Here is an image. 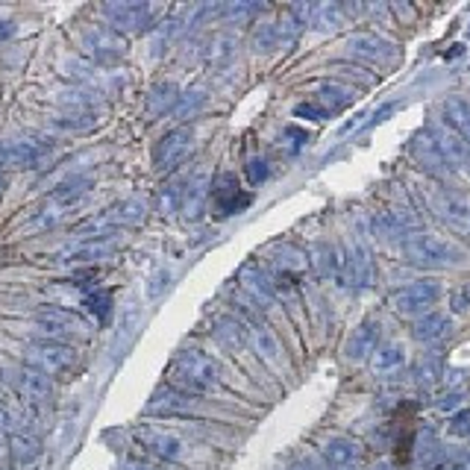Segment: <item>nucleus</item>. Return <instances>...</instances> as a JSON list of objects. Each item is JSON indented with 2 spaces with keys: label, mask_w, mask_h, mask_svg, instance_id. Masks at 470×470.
<instances>
[{
  "label": "nucleus",
  "mask_w": 470,
  "mask_h": 470,
  "mask_svg": "<svg viewBox=\"0 0 470 470\" xmlns=\"http://www.w3.org/2000/svg\"><path fill=\"white\" fill-rule=\"evenodd\" d=\"M220 382H224V367L215 356L203 353L197 347H182L168 367V385L195 394V397L218 391Z\"/></svg>",
  "instance_id": "1"
},
{
  "label": "nucleus",
  "mask_w": 470,
  "mask_h": 470,
  "mask_svg": "<svg viewBox=\"0 0 470 470\" xmlns=\"http://www.w3.org/2000/svg\"><path fill=\"white\" fill-rule=\"evenodd\" d=\"M414 197L432 218L450 227L453 233L470 235V195L438 180H420L414 186Z\"/></svg>",
  "instance_id": "2"
},
{
  "label": "nucleus",
  "mask_w": 470,
  "mask_h": 470,
  "mask_svg": "<svg viewBox=\"0 0 470 470\" xmlns=\"http://www.w3.org/2000/svg\"><path fill=\"white\" fill-rule=\"evenodd\" d=\"M403 256L418 268H429V271H450V268H462L467 262V250L458 247L456 242H450L444 235L435 233H420L414 229L412 235H405L400 242Z\"/></svg>",
  "instance_id": "3"
},
{
  "label": "nucleus",
  "mask_w": 470,
  "mask_h": 470,
  "mask_svg": "<svg viewBox=\"0 0 470 470\" xmlns=\"http://www.w3.org/2000/svg\"><path fill=\"white\" fill-rule=\"evenodd\" d=\"M89 191H91L89 173H73V177L62 180L59 186L33 209V215L27 218V229H53L57 224H62V220L73 215V209L89 197Z\"/></svg>",
  "instance_id": "4"
},
{
  "label": "nucleus",
  "mask_w": 470,
  "mask_h": 470,
  "mask_svg": "<svg viewBox=\"0 0 470 470\" xmlns=\"http://www.w3.org/2000/svg\"><path fill=\"white\" fill-rule=\"evenodd\" d=\"M144 215H147L144 200L127 197V200L112 203V206L104 212H97V215H91L89 220H82V224H77L73 227V235L82 238V242H91V238H112L118 229L142 224Z\"/></svg>",
  "instance_id": "5"
},
{
  "label": "nucleus",
  "mask_w": 470,
  "mask_h": 470,
  "mask_svg": "<svg viewBox=\"0 0 470 470\" xmlns=\"http://www.w3.org/2000/svg\"><path fill=\"white\" fill-rule=\"evenodd\" d=\"M133 441L159 465H182L191 458V441L171 427L142 423V427L133 429Z\"/></svg>",
  "instance_id": "6"
},
{
  "label": "nucleus",
  "mask_w": 470,
  "mask_h": 470,
  "mask_svg": "<svg viewBox=\"0 0 470 470\" xmlns=\"http://www.w3.org/2000/svg\"><path fill=\"white\" fill-rule=\"evenodd\" d=\"M77 362H80V353L73 350V344H62V341L39 338L24 347V365L44 376H50V380L53 376L71 374L73 367H77Z\"/></svg>",
  "instance_id": "7"
},
{
  "label": "nucleus",
  "mask_w": 470,
  "mask_h": 470,
  "mask_svg": "<svg viewBox=\"0 0 470 470\" xmlns=\"http://www.w3.org/2000/svg\"><path fill=\"white\" fill-rule=\"evenodd\" d=\"M57 144L50 138H6L0 142V168H44Z\"/></svg>",
  "instance_id": "8"
},
{
  "label": "nucleus",
  "mask_w": 470,
  "mask_h": 470,
  "mask_svg": "<svg viewBox=\"0 0 470 470\" xmlns=\"http://www.w3.org/2000/svg\"><path fill=\"white\" fill-rule=\"evenodd\" d=\"M35 329L42 333V338L62 341V344H73V341L89 338L86 318H80L77 312L62 306H44L35 312Z\"/></svg>",
  "instance_id": "9"
},
{
  "label": "nucleus",
  "mask_w": 470,
  "mask_h": 470,
  "mask_svg": "<svg viewBox=\"0 0 470 470\" xmlns=\"http://www.w3.org/2000/svg\"><path fill=\"white\" fill-rule=\"evenodd\" d=\"M80 48L95 65H115L118 59L127 57V35L112 30L109 24H91L80 35Z\"/></svg>",
  "instance_id": "10"
},
{
  "label": "nucleus",
  "mask_w": 470,
  "mask_h": 470,
  "mask_svg": "<svg viewBox=\"0 0 470 470\" xmlns=\"http://www.w3.org/2000/svg\"><path fill=\"white\" fill-rule=\"evenodd\" d=\"M341 282L344 285H353L356 291H365L371 289L376 282V259L371 253V247L362 235H356L353 242H350L347 253H341Z\"/></svg>",
  "instance_id": "11"
},
{
  "label": "nucleus",
  "mask_w": 470,
  "mask_h": 470,
  "mask_svg": "<svg viewBox=\"0 0 470 470\" xmlns=\"http://www.w3.org/2000/svg\"><path fill=\"white\" fill-rule=\"evenodd\" d=\"M441 294H444V289H441L438 280H414L391 294V309L405 318H412V315L420 318V315H427V312H432V306L441 300Z\"/></svg>",
  "instance_id": "12"
},
{
  "label": "nucleus",
  "mask_w": 470,
  "mask_h": 470,
  "mask_svg": "<svg viewBox=\"0 0 470 470\" xmlns=\"http://www.w3.org/2000/svg\"><path fill=\"white\" fill-rule=\"evenodd\" d=\"M191 147H195V127L191 124H180L173 127L171 133H165L153 147V165L156 171H173L180 168L182 162L189 159Z\"/></svg>",
  "instance_id": "13"
},
{
  "label": "nucleus",
  "mask_w": 470,
  "mask_h": 470,
  "mask_svg": "<svg viewBox=\"0 0 470 470\" xmlns=\"http://www.w3.org/2000/svg\"><path fill=\"white\" fill-rule=\"evenodd\" d=\"M147 414L153 418H197L200 414V397L189 391H180L173 385H162L153 391V397L147 400Z\"/></svg>",
  "instance_id": "14"
},
{
  "label": "nucleus",
  "mask_w": 470,
  "mask_h": 470,
  "mask_svg": "<svg viewBox=\"0 0 470 470\" xmlns=\"http://www.w3.org/2000/svg\"><path fill=\"white\" fill-rule=\"evenodd\" d=\"M100 15L106 18V24L118 33H142L153 24V6L138 4V0H118V4H104Z\"/></svg>",
  "instance_id": "15"
},
{
  "label": "nucleus",
  "mask_w": 470,
  "mask_h": 470,
  "mask_svg": "<svg viewBox=\"0 0 470 470\" xmlns=\"http://www.w3.org/2000/svg\"><path fill=\"white\" fill-rule=\"evenodd\" d=\"M15 391H18V397H21V405L27 412L48 409V405L53 403V380L39 371H33V367H27V365L18 367Z\"/></svg>",
  "instance_id": "16"
},
{
  "label": "nucleus",
  "mask_w": 470,
  "mask_h": 470,
  "mask_svg": "<svg viewBox=\"0 0 470 470\" xmlns=\"http://www.w3.org/2000/svg\"><path fill=\"white\" fill-rule=\"evenodd\" d=\"M238 285H242V291L247 294V300H250V306L259 312V309H268L280 297V291H276V282L274 276L262 268V265H244L242 274H238Z\"/></svg>",
  "instance_id": "17"
},
{
  "label": "nucleus",
  "mask_w": 470,
  "mask_h": 470,
  "mask_svg": "<svg viewBox=\"0 0 470 470\" xmlns=\"http://www.w3.org/2000/svg\"><path fill=\"white\" fill-rule=\"evenodd\" d=\"M347 53L365 62H374V65H389V62L400 57L397 44L389 42L380 33H353L347 39Z\"/></svg>",
  "instance_id": "18"
},
{
  "label": "nucleus",
  "mask_w": 470,
  "mask_h": 470,
  "mask_svg": "<svg viewBox=\"0 0 470 470\" xmlns=\"http://www.w3.org/2000/svg\"><path fill=\"white\" fill-rule=\"evenodd\" d=\"M409 150H412V159L418 162L429 177H447L450 171H456L453 162H450L444 150H441V144L435 142V135H432L429 127L412 138Z\"/></svg>",
  "instance_id": "19"
},
{
  "label": "nucleus",
  "mask_w": 470,
  "mask_h": 470,
  "mask_svg": "<svg viewBox=\"0 0 470 470\" xmlns=\"http://www.w3.org/2000/svg\"><path fill=\"white\" fill-rule=\"evenodd\" d=\"M247 347L259 356V362H265L271 371H282L285 367V350L280 344V338L274 335V329L268 324H262L259 315H256L250 324H247Z\"/></svg>",
  "instance_id": "20"
},
{
  "label": "nucleus",
  "mask_w": 470,
  "mask_h": 470,
  "mask_svg": "<svg viewBox=\"0 0 470 470\" xmlns=\"http://www.w3.org/2000/svg\"><path fill=\"white\" fill-rule=\"evenodd\" d=\"M209 203H212V212H218V218H229V215H235V212H242L247 203H250V197L242 191L233 173H220V177L212 182Z\"/></svg>",
  "instance_id": "21"
},
{
  "label": "nucleus",
  "mask_w": 470,
  "mask_h": 470,
  "mask_svg": "<svg viewBox=\"0 0 470 470\" xmlns=\"http://www.w3.org/2000/svg\"><path fill=\"white\" fill-rule=\"evenodd\" d=\"M380 335H382L380 320L365 318L362 324L353 329V335H350L344 356L350 358V362H365V358H371L376 353V347H380Z\"/></svg>",
  "instance_id": "22"
},
{
  "label": "nucleus",
  "mask_w": 470,
  "mask_h": 470,
  "mask_svg": "<svg viewBox=\"0 0 470 470\" xmlns=\"http://www.w3.org/2000/svg\"><path fill=\"white\" fill-rule=\"evenodd\" d=\"M209 191H212V180L206 177V171H195L189 177H182V200H180L182 215L200 218L209 203Z\"/></svg>",
  "instance_id": "23"
},
{
  "label": "nucleus",
  "mask_w": 470,
  "mask_h": 470,
  "mask_svg": "<svg viewBox=\"0 0 470 470\" xmlns=\"http://www.w3.org/2000/svg\"><path fill=\"white\" fill-rule=\"evenodd\" d=\"M6 453H9V462H12L15 470H33L42 462L44 447L33 432H21V435H9Z\"/></svg>",
  "instance_id": "24"
},
{
  "label": "nucleus",
  "mask_w": 470,
  "mask_h": 470,
  "mask_svg": "<svg viewBox=\"0 0 470 470\" xmlns=\"http://www.w3.org/2000/svg\"><path fill=\"white\" fill-rule=\"evenodd\" d=\"M235 59H238V39H235V35L227 33V30H220V33L212 35L209 44H206V62H209V68L218 71V73L233 71Z\"/></svg>",
  "instance_id": "25"
},
{
  "label": "nucleus",
  "mask_w": 470,
  "mask_h": 470,
  "mask_svg": "<svg viewBox=\"0 0 470 470\" xmlns=\"http://www.w3.org/2000/svg\"><path fill=\"white\" fill-rule=\"evenodd\" d=\"M405 367V347L400 341H385V344L376 347V353L371 356V371L380 380H389V376H397Z\"/></svg>",
  "instance_id": "26"
},
{
  "label": "nucleus",
  "mask_w": 470,
  "mask_h": 470,
  "mask_svg": "<svg viewBox=\"0 0 470 470\" xmlns=\"http://www.w3.org/2000/svg\"><path fill=\"white\" fill-rule=\"evenodd\" d=\"M212 335L224 350H244L247 347V324L238 315H218L212 320Z\"/></svg>",
  "instance_id": "27"
},
{
  "label": "nucleus",
  "mask_w": 470,
  "mask_h": 470,
  "mask_svg": "<svg viewBox=\"0 0 470 470\" xmlns=\"http://www.w3.org/2000/svg\"><path fill=\"white\" fill-rule=\"evenodd\" d=\"M450 329H453V318L444 315V312H427V315L414 320L412 335L423 341V344H435V341L450 335Z\"/></svg>",
  "instance_id": "28"
},
{
  "label": "nucleus",
  "mask_w": 470,
  "mask_h": 470,
  "mask_svg": "<svg viewBox=\"0 0 470 470\" xmlns=\"http://www.w3.org/2000/svg\"><path fill=\"white\" fill-rule=\"evenodd\" d=\"M358 456H362V447H358V441L347 438V435H335L324 444V462L333 470L353 467L358 462Z\"/></svg>",
  "instance_id": "29"
},
{
  "label": "nucleus",
  "mask_w": 470,
  "mask_h": 470,
  "mask_svg": "<svg viewBox=\"0 0 470 470\" xmlns=\"http://www.w3.org/2000/svg\"><path fill=\"white\" fill-rule=\"evenodd\" d=\"M115 238H91V242H80L59 253L62 262H97L106 259L109 253H115Z\"/></svg>",
  "instance_id": "30"
},
{
  "label": "nucleus",
  "mask_w": 470,
  "mask_h": 470,
  "mask_svg": "<svg viewBox=\"0 0 470 470\" xmlns=\"http://www.w3.org/2000/svg\"><path fill=\"white\" fill-rule=\"evenodd\" d=\"M177 100H180V89L173 86L171 80H162L150 89V95H147V100H144V109L150 118H162L165 112H173Z\"/></svg>",
  "instance_id": "31"
},
{
  "label": "nucleus",
  "mask_w": 470,
  "mask_h": 470,
  "mask_svg": "<svg viewBox=\"0 0 470 470\" xmlns=\"http://www.w3.org/2000/svg\"><path fill=\"white\" fill-rule=\"evenodd\" d=\"M444 124L470 144V100L467 97L453 95L444 100Z\"/></svg>",
  "instance_id": "32"
},
{
  "label": "nucleus",
  "mask_w": 470,
  "mask_h": 470,
  "mask_svg": "<svg viewBox=\"0 0 470 470\" xmlns=\"http://www.w3.org/2000/svg\"><path fill=\"white\" fill-rule=\"evenodd\" d=\"M309 265L315 268L320 280H329V276H338L341 271V256L329 242H315L309 247Z\"/></svg>",
  "instance_id": "33"
},
{
  "label": "nucleus",
  "mask_w": 470,
  "mask_h": 470,
  "mask_svg": "<svg viewBox=\"0 0 470 470\" xmlns=\"http://www.w3.org/2000/svg\"><path fill=\"white\" fill-rule=\"evenodd\" d=\"M318 100H320V106L327 109L329 115L338 112V109H344L350 106L356 100V89L353 86H344V82H324L318 91Z\"/></svg>",
  "instance_id": "34"
},
{
  "label": "nucleus",
  "mask_w": 470,
  "mask_h": 470,
  "mask_svg": "<svg viewBox=\"0 0 470 470\" xmlns=\"http://www.w3.org/2000/svg\"><path fill=\"white\" fill-rule=\"evenodd\" d=\"M282 44L285 42H282L280 24H276V21H262L250 35V48L256 53H274V50H280Z\"/></svg>",
  "instance_id": "35"
},
{
  "label": "nucleus",
  "mask_w": 470,
  "mask_h": 470,
  "mask_svg": "<svg viewBox=\"0 0 470 470\" xmlns=\"http://www.w3.org/2000/svg\"><path fill=\"white\" fill-rule=\"evenodd\" d=\"M206 91L203 89H191V91H182L177 106H173V118H180V121H189V118H195L197 112H203V106H206Z\"/></svg>",
  "instance_id": "36"
},
{
  "label": "nucleus",
  "mask_w": 470,
  "mask_h": 470,
  "mask_svg": "<svg viewBox=\"0 0 470 470\" xmlns=\"http://www.w3.org/2000/svg\"><path fill=\"white\" fill-rule=\"evenodd\" d=\"M27 423H30V418L24 414V409H15V405H9L6 400H0V435H4V432L21 435V432H27Z\"/></svg>",
  "instance_id": "37"
},
{
  "label": "nucleus",
  "mask_w": 470,
  "mask_h": 470,
  "mask_svg": "<svg viewBox=\"0 0 470 470\" xmlns=\"http://www.w3.org/2000/svg\"><path fill=\"white\" fill-rule=\"evenodd\" d=\"M53 124H57L59 130H65V133H86V130H91V127L97 124V115H95V109H91V112H65L62 118H57Z\"/></svg>",
  "instance_id": "38"
},
{
  "label": "nucleus",
  "mask_w": 470,
  "mask_h": 470,
  "mask_svg": "<svg viewBox=\"0 0 470 470\" xmlns=\"http://www.w3.org/2000/svg\"><path fill=\"white\" fill-rule=\"evenodd\" d=\"M441 376H444V367H441V358L435 356H427V358H420L418 367H414V382H420V385H435Z\"/></svg>",
  "instance_id": "39"
},
{
  "label": "nucleus",
  "mask_w": 470,
  "mask_h": 470,
  "mask_svg": "<svg viewBox=\"0 0 470 470\" xmlns=\"http://www.w3.org/2000/svg\"><path fill=\"white\" fill-rule=\"evenodd\" d=\"M86 306H89L91 315L100 320V324H106L109 315H112V294L109 291H91L86 297Z\"/></svg>",
  "instance_id": "40"
},
{
  "label": "nucleus",
  "mask_w": 470,
  "mask_h": 470,
  "mask_svg": "<svg viewBox=\"0 0 470 470\" xmlns=\"http://www.w3.org/2000/svg\"><path fill=\"white\" fill-rule=\"evenodd\" d=\"M262 6H256V4H244V0H235V4H224L220 6V15L218 18H224V21H250V18L259 12Z\"/></svg>",
  "instance_id": "41"
},
{
  "label": "nucleus",
  "mask_w": 470,
  "mask_h": 470,
  "mask_svg": "<svg viewBox=\"0 0 470 470\" xmlns=\"http://www.w3.org/2000/svg\"><path fill=\"white\" fill-rule=\"evenodd\" d=\"M450 309H453V315H467L470 312V282H462L453 291V297H450Z\"/></svg>",
  "instance_id": "42"
},
{
  "label": "nucleus",
  "mask_w": 470,
  "mask_h": 470,
  "mask_svg": "<svg viewBox=\"0 0 470 470\" xmlns=\"http://www.w3.org/2000/svg\"><path fill=\"white\" fill-rule=\"evenodd\" d=\"M450 432H453L456 438L470 441V409H462L453 414V420H450Z\"/></svg>",
  "instance_id": "43"
},
{
  "label": "nucleus",
  "mask_w": 470,
  "mask_h": 470,
  "mask_svg": "<svg viewBox=\"0 0 470 470\" xmlns=\"http://www.w3.org/2000/svg\"><path fill=\"white\" fill-rule=\"evenodd\" d=\"M294 115L309 118V121H324V118H329V112L320 104H300L297 109H294Z\"/></svg>",
  "instance_id": "44"
},
{
  "label": "nucleus",
  "mask_w": 470,
  "mask_h": 470,
  "mask_svg": "<svg viewBox=\"0 0 470 470\" xmlns=\"http://www.w3.org/2000/svg\"><path fill=\"white\" fill-rule=\"evenodd\" d=\"M168 280H171V271L162 268V271L150 280V285H147V294H150V297H159L162 289H168Z\"/></svg>",
  "instance_id": "45"
},
{
  "label": "nucleus",
  "mask_w": 470,
  "mask_h": 470,
  "mask_svg": "<svg viewBox=\"0 0 470 470\" xmlns=\"http://www.w3.org/2000/svg\"><path fill=\"white\" fill-rule=\"evenodd\" d=\"M115 470H162L156 462H144V458H127V462H121Z\"/></svg>",
  "instance_id": "46"
},
{
  "label": "nucleus",
  "mask_w": 470,
  "mask_h": 470,
  "mask_svg": "<svg viewBox=\"0 0 470 470\" xmlns=\"http://www.w3.org/2000/svg\"><path fill=\"white\" fill-rule=\"evenodd\" d=\"M458 405H462V394H456V391H450V394H444L441 397V403H438V409L441 412H456Z\"/></svg>",
  "instance_id": "47"
},
{
  "label": "nucleus",
  "mask_w": 470,
  "mask_h": 470,
  "mask_svg": "<svg viewBox=\"0 0 470 470\" xmlns=\"http://www.w3.org/2000/svg\"><path fill=\"white\" fill-rule=\"evenodd\" d=\"M12 33H15V24L6 21V18H0V42L12 39Z\"/></svg>",
  "instance_id": "48"
},
{
  "label": "nucleus",
  "mask_w": 470,
  "mask_h": 470,
  "mask_svg": "<svg viewBox=\"0 0 470 470\" xmlns=\"http://www.w3.org/2000/svg\"><path fill=\"white\" fill-rule=\"evenodd\" d=\"M462 168H465V173L470 177V144L465 147V156H462Z\"/></svg>",
  "instance_id": "49"
},
{
  "label": "nucleus",
  "mask_w": 470,
  "mask_h": 470,
  "mask_svg": "<svg viewBox=\"0 0 470 470\" xmlns=\"http://www.w3.org/2000/svg\"><path fill=\"white\" fill-rule=\"evenodd\" d=\"M4 453H6V447H4V438H0V458H4Z\"/></svg>",
  "instance_id": "50"
},
{
  "label": "nucleus",
  "mask_w": 470,
  "mask_h": 470,
  "mask_svg": "<svg viewBox=\"0 0 470 470\" xmlns=\"http://www.w3.org/2000/svg\"><path fill=\"white\" fill-rule=\"evenodd\" d=\"M374 470H391V465H376Z\"/></svg>",
  "instance_id": "51"
},
{
  "label": "nucleus",
  "mask_w": 470,
  "mask_h": 470,
  "mask_svg": "<svg viewBox=\"0 0 470 470\" xmlns=\"http://www.w3.org/2000/svg\"><path fill=\"white\" fill-rule=\"evenodd\" d=\"M4 186H6V177H4V173H0V191H4Z\"/></svg>",
  "instance_id": "52"
},
{
  "label": "nucleus",
  "mask_w": 470,
  "mask_h": 470,
  "mask_svg": "<svg viewBox=\"0 0 470 470\" xmlns=\"http://www.w3.org/2000/svg\"><path fill=\"white\" fill-rule=\"evenodd\" d=\"M338 470H356V465L353 467H338Z\"/></svg>",
  "instance_id": "53"
},
{
  "label": "nucleus",
  "mask_w": 470,
  "mask_h": 470,
  "mask_svg": "<svg viewBox=\"0 0 470 470\" xmlns=\"http://www.w3.org/2000/svg\"><path fill=\"white\" fill-rule=\"evenodd\" d=\"M467 39H470V27H467Z\"/></svg>",
  "instance_id": "54"
}]
</instances>
